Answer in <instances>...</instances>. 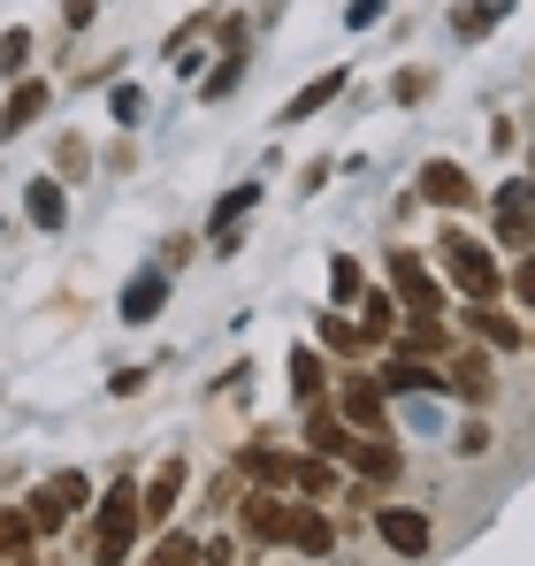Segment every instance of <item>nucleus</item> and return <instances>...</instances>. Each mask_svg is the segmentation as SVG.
Returning <instances> with one entry per match:
<instances>
[{"label":"nucleus","mask_w":535,"mask_h":566,"mask_svg":"<svg viewBox=\"0 0 535 566\" xmlns=\"http://www.w3.org/2000/svg\"><path fill=\"white\" fill-rule=\"evenodd\" d=\"M130 544H138V497H130V482H115V490H99V521H92V536H85V559L123 566Z\"/></svg>","instance_id":"f257e3e1"},{"label":"nucleus","mask_w":535,"mask_h":566,"mask_svg":"<svg viewBox=\"0 0 535 566\" xmlns=\"http://www.w3.org/2000/svg\"><path fill=\"white\" fill-rule=\"evenodd\" d=\"M437 261H444V276L459 283L466 298H497V261H490V245H482V238H466L459 222L437 238Z\"/></svg>","instance_id":"f03ea898"},{"label":"nucleus","mask_w":535,"mask_h":566,"mask_svg":"<svg viewBox=\"0 0 535 566\" xmlns=\"http://www.w3.org/2000/svg\"><path fill=\"white\" fill-rule=\"evenodd\" d=\"M390 283H398V298H406V314H421V322H437V314H444V283L429 276V269H421V261H413L406 245L390 253Z\"/></svg>","instance_id":"7ed1b4c3"},{"label":"nucleus","mask_w":535,"mask_h":566,"mask_svg":"<svg viewBox=\"0 0 535 566\" xmlns=\"http://www.w3.org/2000/svg\"><path fill=\"white\" fill-rule=\"evenodd\" d=\"M382 398H390V390H382L375 376H345V382H337V406H345V421H353L359 437H390V413H382Z\"/></svg>","instance_id":"20e7f679"},{"label":"nucleus","mask_w":535,"mask_h":566,"mask_svg":"<svg viewBox=\"0 0 535 566\" xmlns=\"http://www.w3.org/2000/svg\"><path fill=\"white\" fill-rule=\"evenodd\" d=\"M375 536H382L390 552L421 559V552H429V513H413V505H375Z\"/></svg>","instance_id":"39448f33"},{"label":"nucleus","mask_w":535,"mask_h":566,"mask_svg":"<svg viewBox=\"0 0 535 566\" xmlns=\"http://www.w3.org/2000/svg\"><path fill=\"white\" fill-rule=\"evenodd\" d=\"M275 544H298L306 559H329V552H337V528H329L314 505H283V536H275Z\"/></svg>","instance_id":"423d86ee"},{"label":"nucleus","mask_w":535,"mask_h":566,"mask_svg":"<svg viewBox=\"0 0 535 566\" xmlns=\"http://www.w3.org/2000/svg\"><path fill=\"white\" fill-rule=\"evenodd\" d=\"M421 199L444 207V214H459V207H474V185H466L459 161H429V169H421Z\"/></svg>","instance_id":"0eeeda50"},{"label":"nucleus","mask_w":535,"mask_h":566,"mask_svg":"<svg viewBox=\"0 0 535 566\" xmlns=\"http://www.w3.org/2000/svg\"><path fill=\"white\" fill-rule=\"evenodd\" d=\"M466 329H474L490 353H513V345H528V329H521L505 306H490V298H474V306H466Z\"/></svg>","instance_id":"6e6552de"},{"label":"nucleus","mask_w":535,"mask_h":566,"mask_svg":"<svg viewBox=\"0 0 535 566\" xmlns=\"http://www.w3.org/2000/svg\"><path fill=\"white\" fill-rule=\"evenodd\" d=\"M306 444H314V460H329V468H337V460H353L359 429H345L329 406H314V413H306Z\"/></svg>","instance_id":"1a4fd4ad"},{"label":"nucleus","mask_w":535,"mask_h":566,"mask_svg":"<svg viewBox=\"0 0 535 566\" xmlns=\"http://www.w3.org/2000/svg\"><path fill=\"white\" fill-rule=\"evenodd\" d=\"M177 497H183V460H161L154 482H146V497H138V521H154V528H161V521L177 513Z\"/></svg>","instance_id":"9d476101"},{"label":"nucleus","mask_w":535,"mask_h":566,"mask_svg":"<svg viewBox=\"0 0 535 566\" xmlns=\"http://www.w3.org/2000/svg\"><path fill=\"white\" fill-rule=\"evenodd\" d=\"M528 230H535V191L497 185V238H505V245H528Z\"/></svg>","instance_id":"9b49d317"},{"label":"nucleus","mask_w":535,"mask_h":566,"mask_svg":"<svg viewBox=\"0 0 535 566\" xmlns=\"http://www.w3.org/2000/svg\"><path fill=\"white\" fill-rule=\"evenodd\" d=\"M161 298H169V269H138V276L123 283V322H154Z\"/></svg>","instance_id":"f8f14e48"},{"label":"nucleus","mask_w":535,"mask_h":566,"mask_svg":"<svg viewBox=\"0 0 535 566\" xmlns=\"http://www.w3.org/2000/svg\"><path fill=\"white\" fill-rule=\"evenodd\" d=\"M337 93H345V62H337V70H322L314 85H298V93L283 99V123H306V115H322V107H329Z\"/></svg>","instance_id":"ddd939ff"},{"label":"nucleus","mask_w":535,"mask_h":566,"mask_svg":"<svg viewBox=\"0 0 535 566\" xmlns=\"http://www.w3.org/2000/svg\"><path fill=\"white\" fill-rule=\"evenodd\" d=\"M23 214H31L39 230H62V222H70V199H62L54 177H31V185H23Z\"/></svg>","instance_id":"4468645a"},{"label":"nucleus","mask_w":535,"mask_h":566,"mask_svg":"<svg viewBox=\"0 0 535 566\" xmlns=\"http://www.w3.org/2000/svg\"><path fill=\"white\" fill-rule=\"evenodd\" d=\"M238 474L261 482V490H283V482H291V452H275V444H245V452H238Z\"/></svg>","instance_id":"2eb2a0df"},{"label":"nucleus","mask_w":535,"mask_h":566,"mask_svg":"<svg viewBox=\"0 0 535 566\" xmlns=\"http://www.w3.org/2000/svg\"><path fill=\"white\" fill-rule=\"evenodd\" d=\"M375 382L406 398V390H437V382H444V376H437V368H429L421 353H406V345H398V360H390V368H382V376H375Z\"/></svg>","instance_id":"dca6fc26"},{"label":"nucleus","mask_w":535,"mask_h":566,"mask_svg":"<svg viewBox=\"0 0 535 566\" xmlns=\"http://www.w3.org/2000/svg\"><path fill=\"white\" fill-rule=\"evenodd\" d=\"M451 390H459V398H474V406H482V398H490V390H497V376H490V353H459V360H451Z\"/></svg>","instance_id":"f3484780"},{"label":"nucleus","mask_w":535,"mask_h":566,"mask_svg":"<svg viewBox=\"0 0 535 566\" xmlns=\"http://www.w3.org/2000/svg\"><path fill=\"white\" fill-rule=\"evenodd\" d=\"M39 115H46V85L15 77V93H8V107H0V130H31Z\"/></svg>","instance_id":"a211bd4d"},{"label":"nucleus","mask_w":535,"mask_h":566,"mask_svg":"<svg viewBox=\"0 0 535 566\" xmlns=\"http://www.w3.org/2000/svg\"><path fill=\"white\" fill-rule=\"evenodd\" d=\"M245 536H253V544H275V536H283V497L245 490Z\"/></svg>","instance_id":"6ab92c4d"},{"label":"nucleus","mask_w":535,"mask_h":566,"mask_svg":"<svg viewBox=\"0 0 535 566\" xmlns=\"http://www.w3.org/2000/svg\"><path fill=\"white\" fill-rule=\"evenodd\" d=\"M345 468H359L367 482H398V452H390L382 437H359V444H353V460H345Z\"/></svg>","instance_id":"aec40b11"},{"label":"nucleus","mask_w":535,"mask_h":566,"mask_svg":"<svg viewBox=\"0 0 535 566\" xmlns=\"http://www.w3.org/2000/svg\"><path fill=\"white\" fill-rule=\"evenodd\" d=\"M505 8H513V0H474V8L451 15V31H459V39H490V31L505 23Z\"/></svg>","instance_id":"412c9836"},{"label":"nucleus","mask_w":535,"mask_h":566,"mask_svg":"<svg viewBox=\"0 0 535 566\" xmlns=\"http://www.w3.org/2000/svg\"><path fill=\"white\" fill-rule=\"evenodd\" d=\"M291 390H298L306 406H322V390H329V360H322V353H298V360H291Z\"/></svg>","instance_id":"4be33fe9"},{"label":"nucleus","mask_w":535,"mask_h":566,"mask_svg":"<svg viewBox=\"0 0 535 566\" xmlns=\"http://www.w3.org/2000/svg\"><path fill=\"white\" fill-rule=\"evenodd\" d=\"M353 306H359V329H367V337H390V322H398V298H390V291H359Z\"/></svg>","instance_id":"5701e85b"},{"label":"nucleus","mask_w":535,"mask_h":566,"mask_svg":"<svg viewBox=\"0 0 535 566\" xmlns=\"http://www.w3.org/2000/svg\"><path fill=\"white\" fill-rule=\"evenodd\" d=\"M23 521H31V536H54V528H62V497H54V490H31V497H23Z\"/></svg>","instance_id":"b1692460"},{"label":"nucleus","mask_w":535,"mask_h":566,"mask_svg":"<svg viewBox=\"0 0 535 566\" xmlns=\"http://www.w3.org/2000/svg\"><path fill=\"white\" fill-rule=\"evenodd\" d=\"M322 345H329V353H345V360H353L359 345H367V329H359V322H345V314H322Z\"/></svg>","instance_id":"393cba45"},{"label":"nucleus","mask_w":535,"mask_h":566,"mask_svg":"<svg viewBox=\"0 0 535 566\" xmlns=\"http://www.w3.org/2000/svg\"><path fill=\"white\" fill-rule=\"evenodd\" d=\"M291 482H298L306 497H329V490H337V468H329V460H291Z\"/></svg>","instance_id":"a878e982"},{"label":"nucleus","mask_w":535,"mask_h":566,"mask_svg":"<svg viewBox=\"0 0 535 566\" xmlns=\"http://www.w3.org/2000/svg\"><path fill=\"white\" fill-rule=\"evenodd\" d=\"M0 70H8V77L31 70V31H0Z\"/></svg>","instance_id":"bb28decb"},{"label":"nucleus","mask_w":535,"mask_h":566,"mask_svg":"<svg viewBox=\"0 0 535 566\" xmlns=\"http://www.w3.org/2000/svg\"><path fill=\"white\" fill-rule=\"evenodd\" d=\"M253 207H261V185H238L230 199H222V207H214V230H222V222H245Z\"/></svg>","instance_id":"cd10ccee"},{"label":"nucleus","mask_w":535,"mask_h":566,"mask_svg":"<svg viewBox=\"0 0 535 566\" xmlns=\"http://www.w3.org/2000/svg\"><path fill=\"white\" fill-rule=\"evenodd\" d=\"M329 291H337V306H353V298H359V261L337 253V261H329Z\"/></svg>","instance_id":"c85d7f7f"},{"label":"nucleus","mask_w":535,"mask_h":566,"mask_svg":"<svg viewBox=\"0 0 535 566\" xmlns=\"http://www.w3.org/2000/svg\"><path fill=\"white\" fill-rule=\"evenodd\" d=\"M46 490L62 497V513H77V505H85V497H92V482H85V474H77V468H70V474H54Z\"/></svg>","instance_id":"c756f323"},{"label":"nucleus","mask_w":535,"mask_h":566,"mask_svg":"<svg viewBox=\"0 0 535 566\" xmlns=\"http://www.w3.org/2000/svg\"><path fill=\"white\" fill-rule=\"evenodd\" d=\"M146 566H199V544H191V536H161V552Z\"/></svg>","instance_id":"7c9ffc66"},{"label":"nucleus","mask_w":535,"mask_h":566,"mask_svg":"<svg viewBox=\"0 0 535 566\" xmlns=\"http://www.w3.org/2000/svg\"><path fill=\"white\" fill-rule=\"evenodd\" d=\"M0 552H8V559L31 552V521H23V513H0Z\"/></svg>","instance_id":"2f4dec72"},{"label":"nucleus","mask_w":535,"mask_h":566,"mask_svg":"<svg viewBox=\"0 0 535 566\" xmlns=\"http://www.w3.org/2000/svg\"><path fill=\"white\" fill-rule=\"evenodd\" d=\"M238 77H245V62H238V54H230V62H222V70H214V77H207V85H199V93H207V99H222V93H238Z\"/></svg>","instance_id":"473e14b6"},{"label":"nucleus","mask_w":535,"mask_h":566,"mask_svg":"<svg viewBox=\"0 0 535 566\" xmlns=\"http://www.w3.org/2000/svg\"><path fill=\"white\" fill-rule=\"evenodd\" d=\"M406 345H413V353H444V329H437V322H413V337H406Z\"/></svg>","instance_id":"72a5a7b5"},{"label":"nucleus","mask_w":535,"mask_h":566,"mask_svg":"<svg viewBox=\"0 0 535 566\" xmlns=\"http://www.w3.org/2000/svg\"><path fill=\"white\" fill-rule=\"evenodd\" d=\"M513 298L535 314V261H521V269H513Z\"/></svg>","instance_id":"f704fd0d"},{"label":"nucleus","mask_w":535,"mask_h":566,"mask_svg":"<svg viewBox=\"0 0 535 566\" xmlns=\"http://www.w3.org/2000/svg\"><path fill=\"white\" fill-rule=\"evenodd\" d=\"M138 115H146V93L123 85V93H115V123H138Z\"/></svg>","instance_id":"c9c22d12"},{"label":"nucleus","mask_w":535,"mask_h":566,"mask_svg":"<svg viewBox=\"0 0 535 566\" xmlns=\"http://www.w3.org/2000/svg\"><path fill=\"white\" fill-rule=\"evenodd\" d=\"M451 444H459V452H490V429H482V421H466V429H459Z\"/></svg>","instance_id":"e433bc0d"},{"label":"nucleus","mask_w":535,"mask_h":566,"mask_svg":"<svg viewBox=\"0 0 535 566\" xmlns=\"http://www.w3.org/2000/svg\"><path fill=\"white\" fill-rule=\"evenodd\" d=\"M390 93H398V99H421V93H429V77H421V70H398V85H390Z\"/></svg>","instance_id":"4c0bfd02"},{"label":"nucleus","mask_w":535,"mask_h":566,"mask_svg":"<svg viewBox=\"0 0 535 566\" xmlns=\"http://www.w3.org/2000/svg\"><path fill=\"white\" fill-rule=\"evenodd\" d=\"M62 15H70V31H85V23H92V0H62Z\"/></svg>","instance_id":"58836bf2"},{"label":"nucleus","mask_w":535,"mask_h":566,"mask_svg":"<svg viewBox=\"0 0 535 566\" xmlns=\"http://www.w3.org/2000/svg\"><path fill=\"white\" fill-rule=\"evenodd\" d=\"M15 566H39V559H31V552H15Z\"/></svg>","instance_id":"ea45409f"}]
</instances>
